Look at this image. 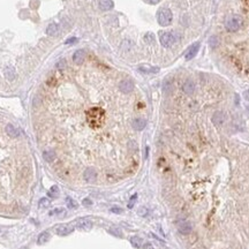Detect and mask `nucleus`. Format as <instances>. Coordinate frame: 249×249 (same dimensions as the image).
Returning a JSON list of instances; mask_svg holds the SVG:
<instances>
[{"label": "nucleus", "mask_w": 249, "mask_h": 249, "mask_svg": "<svg viewBox=\"0 0 249 249\" xmlns=\"http://www.w3.org/2000/svg\"><path fill=\"white\" fill-rule=\"evenodd\" d=\"M104 111L99 107H92L87 112V120L92 128H99L104 122Z\"/></svg>", "instance_id": "obj_1"}, {"label": "nucleus", "mask_w": 249, "mask_h": 249, "mask_svg": "<svg viewBox=\"0 0 249 249\" xmlns=\"http://www.w3.org/2000/svg\"><path fill=\"white\" fill-rule=\"evenodd\" d=\"M242 26V19L239 15H231L226 19L225 21V27L230 32H235Z\"/></svg>", "instance_id": "obj_2"}, {"label": "nucleus", "mask_w": 249, "mask_h": 249, "mask_svg": "<svg viewBox=\"0 0 249 249\" xmlns=\"http://www.w3.org/2000/svg\"><path fill=\"white\" fill-rule=\"evenodd\" d=\"M172 19H173V15H172V12H171L168 8H160L158 10L157 13V21L158 23L163 27H167L171 24L172 22Z\"/></svg>", "instance_id": "obj_3"}, {"label": "nucleus", "mask_w": 249, "mask_h": 249, "mask_svg": "<svg viewBox=\"0 0 249 249\" xmlns=\"http://www.w3.org/2000/svg\"><path fill=\"white\" fill-rule=\"evenodd\" d=\"M159 39H160V43H162L163 46L171 48V46L174 45L175 42L178 40V38H176V35H175L174 32H162Z\"/></svg>", "instance_id": "obj_4"}, {"label": "nucleus", "mask_w": 249, "mask_h": 249, "mask_svg": "<svg viewBox=\"0 0 249 249\" xmlns=\"http://www.w3.org/2000/svg\"><path fill=\"white\" fill-rule=\"evenodd\" d=\"M76 228L80 230V231H84V232H88L90 231L92 228V223L90 219L88 218H81L77 220V223H76Z\"/></svg>", "instance_id": "obj_5"}, {"label": "nucleus", "mask_w": 249, "mask_h": 249, "mask_svg": "<svg viewBox=\"0 0 249 249\" xmlns=\"http://www.w3.org/2000/svg\"><path fill=\"white\" fill-rule=\"evenodd\" d=\"M178 231L181 234H189L193 232V225L187 220H180L178 222Z\"/></svg>", "instance_id": "obj_6"}, {"label": "nucleus", "mask_w": 249, "mask_h": 249, "mask_svg": "<svg viewBox=\"0 0 249 249\" xmlns=\"http://www.w3.org/2000/svg\"><path fill=\"white\" fill-rule=\"evenodd\" d=\"M198 50H200V43H198V42L194 43L192 46H189L188 50L186 51V56H185L186 60H192L193 58L196 56V53L198 52Z\"/></svg>", "instance_id": "obj_7"}, {"label": "nucleus", "mask_w": 249, "mask_h": 249, "mask_svg": "<svg viewBox=\"0 0 249 249\" xmlns=\"http://www.w3.org/2000/svg\"><path fill=\"white\" fill-rule=\"evenodd\" d=\"M119 89L123 92V93H129L134 90V83L131 80H123L119 84Z\"/></svg>", "instance_id": "obj_8"}, {"label": "nucleus", "mask_w": 249, "mask_h": 249, "mask_svg": "<svg viewBox=\"0 0 249 249\" xmlns=\"http://www.w3.org/2000/svg\"><path fill=\"white\" fill-rule=\"evenodd\" d=\"M225 120H226V114L222 112V111H217L212 115V122L216 126H222L225 122Z\"/></svg>", "instance_id": "obj_9"}, {"label": "nucleus", "mask_w": 249, "mask_h": 249, "mask_svg": "<svg viewBox=\"0 0 249 249\" xmlns=\"http://www.w3.org/2000/svg\"><path fill=\"white\" fill-rule=\"evenodd\" d=\"M83 176H84V179H85V181H88V182H95L97 179V172L95 168H92V167H89V168H87V170L84 171V174H83Z\"/></svg>", "instance_id": "obj_10"}, {"label": "nucleus", "mask_w": 249, "mask_h": 249, "mask_svg": "<svg viewBox=\"0 0 249 249\" xmlns=\"http://www.w3.org/2000/svg\"><path fill=\"white\" fill-rule=\"evenodd\" d=\"M56 231H57L59 235H68L74 231V226H72V225H59Z\"/></svg>", "instance_id": "obj_11"}, {"label": "nucleus", "mask_w": 249, "mask_h": 249, "mask_svg": "<svg viewBox=\"0 0 249 249\" xmlns=\"http://www.w3.org/2000/svg\"><path fill=\"white\" fill-rule=\"evenodd\" d=\"M182 90H184L185 93L192 95V93H194V91H195V83L193 82L192 80H188V81H186V82L184 83Z\"/></svg>", "instance_id": "obj_12"}, {"label": "nucleus", "mask_w": 249, "mask_h": 249, "mask_svg": "<svg viewBox=\"0 0 249 249\" xmlns=\"http://www.w3.org/2000/svg\"><path fill=\"white\" fill-rule=\"evenodd\" d=\"M147 126V121L142 118H136L133 120V128L135 131H143Z\"/></svg>", "instance_id": "obj_13"}, {"label": "nucleus", "mask_w": 249, "mask_h": 249, "mask_svg": "<svg viewBox=\"0 0 249 249\" xmlns=\"http://www.w3.org/2000/svg\"><path fill=\"white\" fill-rule=\"evenodd\" d=\"M84 57H85V53L83 50H77L75 51V53L73 54V60L75 64H82L84 61Z\"/></svg>", "instance_id": "obj_14"}, {"label": "nucleus", "mask_w": 249, "mask_h": 249, "mask_svg": "<svg viewBox=\"0 0 249 249\" xmlns=\"http://www.w3.org/2000/svg\"><path fill=\"white\" fill-rule=\"evenodd\" d=\"M5 76H6V79L9 80V81H13L15 79V69H14V67L12 66H7V67H5Z\"/></svg>", "instance_id": "obj_15"}, {"label": "nucleus", "mask_w": 249, "mask_h": 249, "mask_svg": "<svg viewBox=\"0 0 249 249\" xmlns=\"http://www.w3.org/2000/svg\"><path fill=\"white\" fill-rule=\"evenodd\" d=\"M99 7L103 10H110L113 8V1L112 0H99Z\"/></svg>", "instance_id": "obj_16"}, {"label": "nucleus", "mask_w": 249, "mask_h": 249, "mask_svg": "<svg viewBox=\"0 0 249 249\" xmlns=\"http://www.w3.org/2000/svg\"><path fill=\"white\" fill-rule=\"evenodd\" d=\"M58 31H59V27H58L57 23H50L46 28V34L48 36H53V35H57Z\"/></svg>", "instance_id": "obj_17"}, {"label": "nucleus", "mask_w": 249, "mask_h": 249, "mask_svg": "<svg viewBox=\"0 0 249 249\" xmlns=\"http://www.w3.org/2000/svg\"><path fill=\"white\" fill-rule=\"evenodd\" d=\"M43 157L46 162L51 163L56 159V152H54L53 150H46V151H44L43 152Z\"/></svg>", "instance_id": "obj_18"}, {"label": "nucleus", "mask_w": 249, "mask_h": 249, "mask_svg": "<svg viewBox=\"0 0 249 249\" xmlns=\"http://www.w3.org/2000/svg\"><path fill=\"white\" fill-rule=\"evenodd\" d=\"M6 133H7L10 137H18L19 136V131L13 126V125H10V123L6 126Z\"/></svg>", "instance_id": "obj_19"}, {"label": "nucleus", "mask_w": 249, "mask_h": 249, "mask_svg": "<svg viewBox=\"0 0 249 249\" xmlns=\"http://www.w3.org/2000/svg\"><path fill=\"white\" fill-rule=\"evenodd\" d=\"M139 69H140L142 73H145V74L158 73V72H159V68H158V67H148V66H140Z\"/></svg>", "instance_id": "obj_20"}, {"label": "nucleus", "mask_w": 249, "mask_h": 249, "mask_svg": "<svg viewBox=\"0 0 249 249\" xmlns=\"http://www.w3.org/2000/svg\"><path fill=\"white\" fill-rule=\"evenodd\" d=\"M48 239H50V234H48V232H44L42 233L39 236H38V243L42 245V243H45V242H48Z\"/></svg>", "instance_id": "obj_21"}, {"label": "nucleus", "mask_w": 249, "mask_h": 249, "mask_svg": "<svg viewBox=\"0 0 249 249\" xmlns=\"http://www.w3.org/2000/svg\"><path fill=\"white\" fill-rule=\"evenodd\" d=\"M131 245L134 246V247H136V248H140L141 246H142V239L137 238V236H133L131 239Z\"/></svg>", "instance_id": "obj_22"}, {"label": "nucleus", "mask_w": 249, "mask_h": 249, "mask_svg": "<svg viewBox=\"0 0 249 249\" xmlns=\"http://www.w3.org/2000/svg\"><path fill=\"white\" fill-rule=\"evenodd\" d=\"M66 214V210L65 209H62V208H58V209H53L52 211H50V216H56V214Z\"/></svg>", "instance_id": "obj_23"}, {"label": "nucleus", "mask_w": 249, "mask_h": 249, "mask_svg": "<svg viewBox=\"0 0 249 249\" xmlns=\"http://www.w3.org/2000/svg\"><path fill=\"white\" fill-rule=\"evenodd\" d=\"M209 44H210L211 48H216V46H218V44H219L218 37H217V36H212V37H210Z\"/></svg>", "instance_id": "obj_24"}, {"label": "nucleus", "mask_w": 249, "mask_h": 249, "mask_svg": "<svg viewBox=\"0 0 249 249\" xmlns=\"http://www.w3.org/2000/svg\"><path fill=\"white\" fill-rule=\"evenodd\" d=\"M67 206L69 208V209H76L77 208V203L74 201V200H72L70 197L67 198Z\"/></svg>", "instance_id": "obj_25"}, {"label": "nucleus", "mask_w": 249, "mask_h": 249, "mask_svg": "<svg viewBox=\"0 0 249 249\" xmlns=\"http://www.w3.org/2000/svg\"><path fill=\"white\" fill-rule=\"evenodd\" d=\"M144 40H145V43L152 44L153 42H155V36H153L152 34H147V35L144 36Z\"/></svg>", "instance_id": "obj_26"}, {"label": "nucleus", "mask_w": 249, "mask_h": 249, "mask_svg": "<svg viewBox=\"0 0 249 249\" xmlns=\"http://www.w3.org/2000/svg\"><path fill=\"white\" fill-rule=\"evenodd\" d=\"M109 232L110 233H112V234H114L115 236H122V233H121V231L119 230V228H117V227H112V228H110L109 230Z\"/></svg>", "instance_id": "obj_27"}, {"label": "nucleus", "mask_w": 249, "mask_h": 249, "mask_svg": "<svg viewBox=\"0 0 249 249\" xmlns=\"http://www.w3.org/2000/svg\"><path fill=\"white\" fill-rule=\"evenodd\" d=\"M110 211H111L112 214H122L123 210L121 209V208H118V206H113V208H111V209H110Z\"/></svg>", "instance_id": "obj_28"}, {"label": "nucleus", "mask_w": 249, "mask_h": 249, "mask_svg": "<svg viewBox=\"0 0 249 249\" xmlns=\"http://www.w3.org/2000/svg\"><path fill=\"white\" fill-rule=\"evenodd\" d=\"M39 204L40 206H45V208H46V206L50 205V201H48V198H42L39 201Z\"/></svg>", "instance_id": "obj_29"}, {"label": "nucleus", "mask_w": 249, "mask_h": 249, "mask_svg": "<svg viewBox=\"0 0 249 249\" xmlns=\"http://www.w3.org/2000/svg\"><path fill=\"white\" fill-rule=\"evenodd\" d=\"M50 193H51V194H53L54 196H58V194H59V189H58L57 186H53V187L51 188V190H50Z\"/></svg>", "instance_id": "obj_30"}, {"label": "nucleus", "mask_w": 249, "mask_h": 249, "mask_svg": "<svg viewBox=\"0 0 249 249\" xmlns=\"http://www.w3.org/2000/svg\"><path fill=\"white\" fill-rule=\"evenodd\" d=\"M77 42V38H75V37H72V38H68V39L66 40L65 44H67V45H70V44H74Z\"/></svg>", "instance_id": "obj_31"}, {"label": "nucleus", "mask_w": 249, "mask_h": 249, "mask_svg": "<svg viewBox=\"0 0 249 249\" xmlns=\"http://www.w3.org/2000/svg\"><path fill=\"white\" fill-rule=\"evenodd\" d=\"M82 203H83V204H84V205H87V206H88V205H91V204H92V202L90 201L89 198H84V200H83V201H82Z\"/></svg>", "instance_id": "obj_32"}, {"label": "nucleus", "mask_w": 249, "mask_h": 249, "mask_svg": "<svg viewBox=\"0 0 249 249\" xmlns=\"http://www.w3.org/2000/svg\"><path fill=\"white\" fill-rule=\"evenodd\" d=\"M147 212H148V210L145 209V208H142V209L139 210V214H140L141 216H145V214H147Z\"/></svg>", "instance_id": "obj_33"}, {"label": "nucleus", "mask_w": 249, "mask_h": 249, "mask_svg": "<svg viewBox=\"0 0 249 249\" xmlns=\"http://www.w3.org/2000/svg\"><path fill=\"white\" fill-rule=\"evenodd\" d=\"M148 1H149V2H150V4L155 5V4H158V2L160 1V0H148Z\"/></svg>", "instance_id": "obj_34"}]
</instances>
